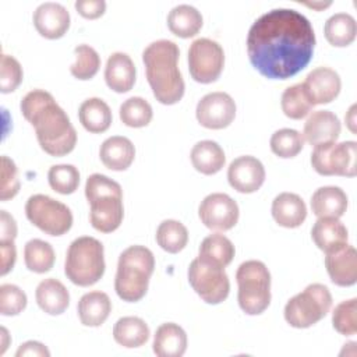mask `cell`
<instances>
[{"instance_id":"cell-18","label":"cell","mask_w":357,"mask_h":357,"mask_svg":"<svg viewBox=\"0 0 357 357\" xmlns=\"http://www.w3.org/2000/svg\"><path fill=\"white\" fill-rule=\"evenodd\" d=\"M340 130L342 126L335 113L329 110H315L305 120L301 135L310 145L317 146L321 144L336 142Z\"/></svg>"},{"instance_id":"cell-43","label":"cell","mask_w":357,"mask_h":357,"mask_svg":"<svg viewBox=\"0 0 357 357\" xmlns=\"http://www.w3.org/2000/svg\"><path fill=\"white\" fill-rule=\"evenodd\" d=\"M24 73L20 61L10 54L3 53L0 61V91L10 93L15 91L22 82Z\"/></svg>"},{"instance_id":"cell-16","label":"cell","mask_w":357,"mask_h":357,"mask_svg":"<svg viewBox=\"0 0 357 357\" xmlns=\"http://www.w3.org/2000/svg\"><path fill=\"white\" fill-rule=\"evenodd\" d=\"M303 86L314 106L331 103L340 92L342 81L339 74L329 67H317L311 70Z\"/></svg>"},{"instance_id":"cell-3","label":"cell","mask_w":357,"mask_h":357,"mask_svg":"<svg viewBox=\"0 0 357 357\" xmlns=\"http://www.w3.org/2000/svg\"><path fill=\"white\" fill-rule=\"evenodd\" d=\"M178 46L169 39L155 40L142 52L148 84L156 100L163 105H174L184 95L185 84L178 70Z\"/></svg>"},{"instance_id":"cell-30","label":"cell","mask_w":357,"mask_h":357,"mask_svg":"<svg viewBox=\"0 0 357 357\" xmlns=\"http://www.w3.org/2000/svg\"><path fill=\"white\" fill-rule=\"evenodd\" d=\"M201 13L190 4H178L167 14V26L178 38H192L202 28Z\"/></svg>"},{"instance_id":"cell-5","label":"cell","mask_w":357,"mask_h":357,"mask_svg":"<svg viewBox=\"0 0 357 357\" xmlns=\"http://www.w3.org/2000/svg\"><path fill=\"white\" fill-rule=\"evenodd\" d=\"M155 269V257L145 245H130L119 257L114 278L117 296L128 303L139 301L148 291Z\"/></svg>"},{"instance_id":"cell-45","label":"cell","mask_w":357,"mask_h":357,"mask_svg":"<svg viewBox=\"0 0 357 357\" xmlns=\"http://www.w3.org/2000/svg\"><path fill=\"white\" fill-rule=\"evenodd\" d=\"M74 6H75V10L84 18H88V20H93L103 15L106 10L105 0H77Z\"/></svg>"},{"instance_id":"cell-20","label":"cell","mask_w":357,"mask_h":357,"mask_svg":"<svg viewBox=\"0 0 357 357\" xmlns=\"http://www.w3.org/2000/svg\"><path fill=\"white\" fill-rule=\"evenodd\" d=\"M137 70L134 61L127 53L114 52L109 56L105 67V81L107 86L117 92H128L135 84Z\"/></svg>"},{"instance_id":"cell-28","label":"cell","mask_w":357,"mask_h":357,"mask_svg":"<svg viewBox=\"0 0 357 357\" xmlns=\"http://www.w3.org/2000/svg\"><path fill=\"white\" fill-rule=\"evenodd\" d=\"M190 159L194 169L206 176L218 173L226 162L222 146L212 139H204L197 142L191 149Z\"/></svg>"},{"instance_id":"cell-26","label":"cell","mask_w":357,"mask_h":357,"mask_svg":"<svg viewBox=\"0 0 357 357\" xmlns=\"http://www.w3.org/2000/svg\"><path fill=\"white\" fill-rule=\"evenodd\" d=\"M347 195L340 187L324 185L311 195V209L318 218H340L347 209Z\"/></svg>"},{"instance_id":"cell-47","label":"cell","mask_w":357,"mask_h":357,"mask_svg":"<svg viewBox=\"0 0 357 357\" xmlns=\"http://www.w3.org/2000/svg\"><path fill=\"white\" fill-rule=\"evenodd\" d=\"M17 237V222L7 212L0 211V241H14Z\"/></svg>"},{"instance_id":"cell-25","label":"cell","mask_w":357,"mask_h":357,"mask_svg":"<svg viewBox=\"0 0 357 357\" xmlns=\"http://www.w3.org/2000/svg\"><path fill=\"white\" fill-rule=\"evenodd\" d=\"M35 298L42 311L49 315L63 314L70 304V293L67 287L54 278L39 282L35 290Z\"/></svg>"},{"instance_id":"cell-10","label":"cell","mask_w":357,"mask_h":357,"mask_svg":"<svg viewBox=\"0 0 357 357\" xmlns=\"http://www.w3.org/2000/svg\"><path fill=\"white\" fill-rule=\"evenodd\" d=\"M187 275L191 287L205 303L219 304L227 298L230 282L225 268L197 257L191 261Z\"/></svg>"},{"instance_id":"cell-37","label":"cell","mask_w":357,"mask_h":357,"mask_svg":"<svg viewBox=\"0 0 357 357\" xmlns=\"http://www.w3.org/2000/svg\"><path fill=\"white\" fill-rule=\"evenodd\" d=\"M120 120L132 128L145 127L151 123L153 112L149 102L141 96H131L120 105Z\"/></svg>"},{"instance_id":"cell-35","label":"cell","mask_w":357,"mask_h":357,"mask_svg":"<svg viewBox=\"0 0 357 357\" xmlns=\"http://www.w3.org/2000/svg\"><path fill=\"white\" fill-rule=\"evenodd\" d=\"M156 243L162 250L177 254L188 243V230L181 222L166 219L156 229Z\"/></svg>"},{"instance_id":"cell-49","label":"cell","mask_w":357,"mask_h":357,"mask_svg":"<svg viewBox=\"0 0 357 357\" xmlns=\"http://www.w3.org/2000/svg\"><path fill=\"white\" fill-rule=\"evenodd\" d=\"M354 110H356V105H351L349 112H347V114H346V117H344V120L347 123V127H349V130L351 132H356V119H354L356 112Z\"/></svg>"},{"instance_id":"cell-13","label":"cell","mask_w":357,"mask_h":357,"mask_svg":"<svg viewBox=\"0 0 357 357\" xmlns=\"http://www.w3.org/2000/svg\"><path fill=\"white\" fill-rule=\"evenodd\" d=\"M238 205L225 192H212L206 195L199 206L198 216L201 222L211 230L226 231L238 222Z\"/></svg>"},{"instance_id":"cell-11","label":"cell","mask_w":357,"mask_h":357,"mask_svg":"<svg viewBox=\"0 0 357 357\" xmlns=\"http://www.w3.org/2000/svg\"><path fill=\"white\" fill-rule=\"evenodd\" d=\"M357 144L354 141L328 142L314 146L311 165L321 176H356Z\"/></svg>"},{"instance_id":"cell-12","label":"cell","mask_w":357,"mask_h":357,"mask_svg":"<svg viewBox=\"0 0 357 357\" xmlns=\"http://www.w3.org/2000/svg\"><path fill=\"white\" fill-rule=\"evenodd\" d=\"M225 66L222 46L209 38L195 39L188 49V70L201 84H211L219 78Z\"/></svg>"},{"instance_id":"cell-29","label":"cell","mask_w":357,"mask_h":357,"mask_svg":"<svg viewBox=\"0 0 357 357\" xmlns=\"http://www.w3.org/2000/svg\"><path fill=\"white\" fill-rule=\"evenodd\" d=\"M78 119L82 127L93 134L105 132L112 124V110L100 98L85 99L78 109Z\"/></svg>"},{"instance_id":"cell-7","label":"cell","mask_w":357,"mask_h":357,"mask_svg":"<svg viewBox=\"0 0 357 357\" xmlns=\"http://www.w3.org/2000/svg\"><path fill=\"white\" fill-rule=\"evenodd\" d=\"M237 300L248 315L262 314L271 304V273L262 261L250 259L237 268Z\"/></svg>"},{"instance_id":"cell-42","label":"cell","mask_w":357,"mask_h":357,"mask_svg":"<svg viewBox=\"0 0 357 357\" xmlns=\"http://www.w3.org/2000/svg\"><path fill=\"white\" fill-rule=\"evenodd\" d=\"M25 291L13 283H4L0 286V314L4 317H13L22 312L26 307Z\"/></svg>"},{"instance_id":"cell-9","label":"cell","mask_w":357,"mask_h":357,"mask_svg":"<svg viewBox=\"0 0 357 357\" xmlns=\"http://www.w3.org/2000/svg\"><path fill=\"white\" fill-rule=\"evenodd\" d=\"M28 220L49 236H63L73 226L70 208L45 194H33L25 202Z\"/></svg>"},{"instance_id":"cell-40","label":"cell","mask_w":357,"mask_h":357,"mask_svg":"<svg viewBox=\"0 0 357 357\" xmlns=\"http://www.w3.org/2000/svg\"><path fill=\"white\" fill-rule=\"evenodd\" d=\"M47 181L56 192L73 194L79 185V172L74 165H54L47 172Z\"/></svg>"},{"instance_id":"cell-6","label":"cell","mask_w":357,"mask_h":357,"mask_svg":"<svg viewBox=\"0 0 357 357\" xmlns=\"http://www.w3.org/2000/svg\"><path fill=\"white\" fill-rule=\"evenodd\" d=\"M103 244L91 236L77 237L67 250L64 273L77 286L95 284L105 273Z\"/></svg>"},{"instance_id":"cell-51","label":"cell","mask_w":357,"mask_h":357,"mask_svg":"<svg viewBox=\"0 0 357 357\" xmlns=\"http://www.w3.org/2000/svg\"><path fill=\"white\" fill-rule=\"evenodd\" d=\"M331 3L328 1V3H305V6H308V7H312V8H325V7H328Z\"/></svg>"},{"instance_id":"cell-36","label":"cell","mask_w":357,"mask_h":357,"mask_svg":"<svg viewBox=\"0 0 357 357\" xmlns=\"http://www.w3.org/2000/svg\"><path fill=\"white\" fill-rule=\"evenodd\" d=\"M280 106H282L283 113L289 119H293V120H300V119L305 117L314 107L312 102L310 100V98L303 86V82L287 86L283 91L282 99H280Z\"/></svg>"},{"instance_id":"cell-8","label":"cell","mask_w":357,"mask_h":357,"mask_svg":"<svg viewBox=\"0 0 357 357\" xmlns=\"http://www.w3.org/2000/svg\"><path fill=\"white\" fill-rule=\"evenodd\" d=\"M332 307V294L322 283H311L293 296L284 305L286 322L297 329H305L319 322Z\"/></svg>"},{"instance_id":"cell-34","label":"cell","mask_w":357,"mask_h":357,"mask_svg":"<svg viewBox=\"0 0 357 357\" xmlns=\"http://www.w3.org/2000/svg\"><path fill=\"white\" fill-rule=\"evenodd\" d=\"M24 261L29 271L35 273H46L53 268L56 254L50 243L40 238H32L26 241L24 247Z\"/></svg>"},{"instance_id":"cell-2","label":"cell","mask_w":357,"mask_h":357,"mask_svg":"<svg viewBox=\"0 0 357 357\" xmlns=\"http://www.w3.org/2000/svg\"><path fill=\"white\" fill-rule=\"evenodd\" d=\"M20 109L25 120L35 128L36 139L46 153L64 156L75 148L77 131L50 92L29 91L22 98Z\"/></svg>"},{"instance_id":"cell-23","label":"cell","mask_w":357,"mask_h":357,"mask_svg":"<svg viewBox=\"0 0 357 357\" xmlns=\"http://www.w3.org/2000/svg\"><path fill=\"white\" fill-rule=\"evenodd\" d=\"M275 222L287 229L298 227L307 218V206L303 198L294 192H280L272 201Z\"/></svg>"},{"instance_id":"cell-33","label":"cell","mask_w":357,"mask_h":357,"mask_svg":"<svg viewBox=\"0 0 357 357\" xmlns=\"http://www.w3.org/2000/svg\"><path fill=\"white\" fill-rule=\"evenodd\" d=\"M234 245L225 234L213 233L206 236L198 250V257L212 262L215 265H219L222 268H226L234 257Z\"/></svg>"},{"instance_id":"cell-38","label":"cell","mask_w":357,"mask_h":357,"mask_svg":"<svg viewBox=\"0 0 357 357\" xmlns=\"http://www.w3.org/2000/svg\"><path fill=\"white\" fill-rule=\"evenodd\" d=\"M75 61L70 66V73L74 78L86 81L96 75L100 67V57L98 52L89 45H78L74 49Z\"/></svg>"},{"instance_id":"cell-14","label":"cell","mask_w":357,"mask_h":357,"mask_svg":"<svg viewBox=\"0 0 357 357\" xmlns=\"http://www.w3.org/2000/svg\"><path fill=\"white\" fill-rule=\"evenodd\" d=\"M195 116L202 127L222 130L234 120L236 103L226 92H209L198 100Z\"/></svg>"},{"instance_id":"cell-50","label":"cell","mask_w":357,"mask_h":357,"mask_svg":"<svg viewBox=\"0 0 357 357\" xmlns=\"http://www.w3.org/2000/svg\"><path fill=\"white\" fill-rule=\"evenodd\" d=\"M0 337H1V343H0V346H1V349H0V354H4V351H6V349L8 347V342H10V336H8V331L4 328V326H1L0 328Z\"/></svg>"},{"instance_id":"cell-22","label":"cell","mask_w":357,"mask_h":357,"mask_svg":"<svg viewBox=\"0 0 357 357\" xmlns=\"http://www.w3.org/2000/svg\"><path fill=\"white\" fill-rule=\"evenodd\" d=\"M99 158L105 167L114 172H123L134 162L135 146L127 137L113 135L102 142Z\"/></svg>"},{"instance_id":"cell-24","label":"cell","mask_w":357,"mask_h":357,"mask_svg":"<svg viewBox=\"0 0 357 357\" xmlns=\"http://www.w3.org/2000/svg\"><path fill=\"white\" fill-rule=\"evenodd\" d=\"M152 349L158 357H181L187 350V333L180 325L165 322L155 332Z\"/></svg>"},{"instance_id":"cell-46","label":"cell","mask_w":357,"mask_h":357,"mask_svg":"<svg viewBox=\"0 0 357 357\" xmlns=\"http://www.w3.org/2000/svg\"><path fill=\"white\" fill-rule=\"evenodd\" d=\"M0 257H1V266H0V275H7L17 259V248L14 241H0Z\"/></svg>"},{"instance_id":"cell-41","label":"cell","mask_w":357,"mask_h":357,"mask_svg":"<svg viewBox=\"0 0 357 357\" xmlns=\"http://www.w3.org/2000/svg\"><path fill=\"white\" fill-rule=\"evenodd\" d=\"M357 298L339 303L332 312V325L336 332L344 336L357 333Z\"/></svg>"},{"instance_id":"cell-32","label":"cell","mask_w":357,"mask_h":357,"mask_svg":"<svg viewBox=\"0 0 357 357\" xmlns=\"http://www.w3.org/2000/svg\"><path fill=\"white\" fill-rule=\"evenodd\" d=\"M326 40L336 47L349 46L357 33V24L353 15L347 13H336L331 15L324 26Z\"/></svg>"},{"instance_id":"cell-44","label":"cell","mask_w":357,"mask_h":357,"mask_svg":"<svg viewBox=\"0 0 357 357\" xmlns=\"http://www.w3.org/2000/svg\"><path fill=\"white\" fill-rule=\"evenodd\" d=\"M21 183L18 178V169L13 159L3 155L1 156V188L0 199L8 201L14 198L20 191Z\"/></svg>"},{"instance_id":"cell-17","label":"cell","mask_w":357,"mask_h":357,"mask_svg":"<svg viewBox=\"0 0 357 357\" xmlns=\"http://www.w3.org/2000/svg\"><path fill=\"white\" fill-rule=\"evenodd\" d=\"M33 25L40 36L59 39L70 28V13L60 3L45 1L33 11Z\"/></svg>"},{"instance_id":"cell-39","label":"cell","mask_w":357,"mask_h":357,"mask_svg":"<svg viewBox=\"0 0 357 357\" xmlns=\"http://www.w3.org/2000/svg\"><path fill=\"white\" fill-rule=\"evenodd\" d=\"M269 145L271 151L276 156L289 159L297 156L301 152L304 146V138L294 128H280L272 134Z\"/></svg>"},{"instance_id":"cell-31","label":"cell","mask_w":357,"mask_h":357,"mask_svg":"<svg viewBox=\"0 0 357 357\" xmlns=\"http://www.w3.org/2000/svg\"><path fill=\"white\" fill-rule=\"evenodd\" d=\"M149 326L139 317H123L113 326L114 340L127 349H134L145 344L149 339Z\"/></svg>"},{"instance_id":"cell-48","label":"cell","mask_w":357,"mask_h":357,"mask_svg":"<svg viewBox=\"0 0 357 357\" xmlns=\"http://www.w3.org/2000/svg\"><path fill=\"white\" fill-rule=\"evenodd\" d=\"M25 356H35V357H49L50 356V351L47 350V347L40 343V342H36V340H28L25 343H22L17 353H15V357H25Z\"/></svg>"},{"instance_id":"cell-19","label":"cell","mask_w":357,"mask_h":357,"mask_svg":"<svg viewBox=\"0 0 357 357\" xmlns=\"http://www.w3.org/2000/svg\"><path fill=\"white\" fill-rule=\"evenodd\" d=\"M325 266L331 280L342 287L353 286L357 282V252L350 244L339 251L326 254Z\"/></svg>"},{"instance_id":"cell-27","label":"cell","mask_w":357,"mask_h":357,"mask_svg":"<svg viewBox=\"0 0 357 357\" xmlns=\"http://www.w3.org/2000/svg\"><path fill=\"white\" fill-rule=\"evenodd\" d=\"M77 311L82 325L93 328L100 326L112 311V301L105 291H88L79 298Z\"/></svg>"},{"instance_id":"cell-15","label":"cell","mask_w":357,"mask_h":357,"mask_svg":"<svg viewBox=\"0 0 357 357\" xmlns=\"http://www.w3.org/2000/svg\"><path fill=\"white\" fill-rule=\"evenodd\" d=\"M229 184L238 192L251 194L261 188L265 181V167L259 159L243 155L231 160L227 169Z\"/></svg>"},{"instance_id":"cell-1","label":"cell","mask_w":357,"mask_h":357,"mask_svg":"<svg viewBox=\"0 0 357 357\" xmlns=\"http://www.w3.org/2000/svg\"><path fill=\"white\" fill-rule=\"evenodd\" d=\"M314 47L311 22L293 8H273L262 14L247 35L250 63L271 79H287L304 70Z\"/></svg>"},{"instance_id":"cell-4","label":"cell","mask_w":357,"mask_h":357,"mask_svg":"<svg viewBox=\"0 0 357 357\" xmlns=\"http://www.w3.org/2000/svg\"><path fill=\"white\" fill-rule=\"evenodd\" d=\"M85 197L89 204V220L102 233L117 230L124 218L121 185L110 177L93 173L86 178Z\"/></svg>"},{"instance_id":"cell-21","label":"cell","mask_w":357,"mask_h":357,"mask_svg":"<svg viewBox=\"0 0 357 357\" xmlns=\"http://www.w3.org/2000/svg\"><path fill=\"white\" fill-rule=\"evenodd\" d=\"M311 237L321 251L331 254L347 244L349 231L339 218H318L311 229Z\"/></svg>"}]
</instances>
